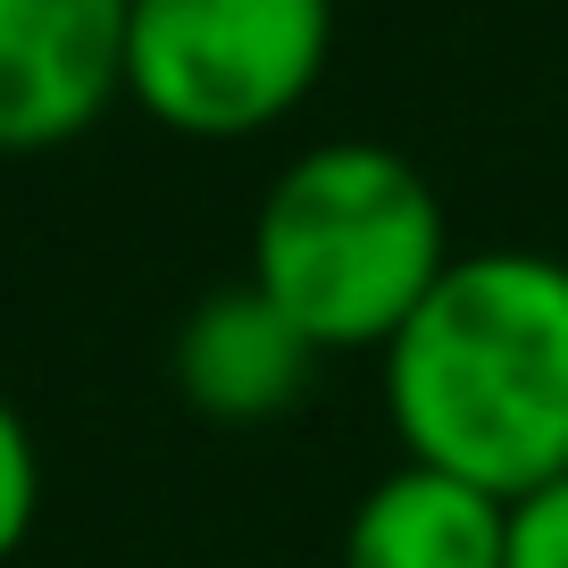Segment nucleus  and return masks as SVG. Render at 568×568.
Instances as JSON below:
<instances>
[{"instance_id":"nucleus-1","label":"nucleus","mask_w":568,"mask_h":568,"mask_svg":"<svg viewBox=\"0 0 568 568\" xmlns=\"http://www.w3.org/2000/svg\"><path fill=\"white\" fill-rule=\"evenodd\" d=\"M402 460L518 501L568 477V260L460 251L376 352Z\"/></svg>"},{"instance_id":"nucleus-2","label":"nucleus","mask_w":568,"mask_h":568,"mask_svg":"<svg viewBox=\"0 0 568 568\" xmlns=\"http://www.w3.org/2000/svg\"><path fill=\"white\" fill-rule=\"evenodd\" d=\"M452 260L444 201L393 142H318L251 217V284L318 359L385 352Z\"/></svg>"},{"instance_id":"nucleus-3","label":"nucleus","mask_w":568,"mask_h":568,"mask_svg":"<svg viewBox=\"0 0 568 568\" xmlns=\"http://www.w3.org/2000/svg\"><path fill=\"white\" fill-rule=\"evenodd\" d=\"M335 0H134L125 101L193 142H243L318 92Z\"/></svg>"},{"instance_id":"nucleus-4","label":"nucleus","mask_w":568,"mask_h":568,"mask_svg":"<svg viewBox=\"0 0 568 568\" xmlns=\"http://www.w3.org/2000/svg\"><path fill=\"white\" fill-rule=\"evenodd\" d=\"M134 0H0V151H59L125 92Z\"/></svg>"},{"instance_id":"nucleus-5","label":"nucleus","mask_w":568,"mask_h":568,"mask_svg":"<svg viewBox=\"0 0 568 568\" xmlns=\"http://www.w3.org/2000/svg\"><path fill=\"white\" fill-rule=\"evenodd\" d=\"M168 368H176L184 409H201L210 426H267L310 393L318 352H310V343L293 335V318L243 276V284H217V293H201V302L184 310Z\"/></svg>"},{"instance_id":"nucleus-6","label":"nucleus","mask_w":568,"mask_h":568,"mask_svg":"<svg viewBox=\"0 0 568 568\" xmlns=\"http://www.w3.org/2000/svg\"><path fill=\"white\" fill-rule=\"evenodd\" d=\"M510 501L444 468H385L343 518V568H501Z\"/></svg>"},{"instance_id":"nucleus-7","label":"nucleus","mask_w":568,"mask_h":568,"mask_svg":"<svg viewBox=\"0 0 568 568\" xmlns=\"http://www.w3.org/2000/svg\"><path fill=\"white\" fill-rule=\"evenodd\" d=\"M34 518H42V444L26 426V409L0 393V568L26 551Z\"/></svg>"},{"instance_id":"nucleus-8","label":"nucleus","mask_w":568,"mask_h":568,"mask_svg":"<svg viewBox=\"0 0 568 568\" xmlns=\"http://www.w3.org/2000/svg\"><path fill=\"white\" fill-rule=\"evenodd\" d=\"M501 568H568V477L510 501V560Z\"/></svg>"}]
</instances>
